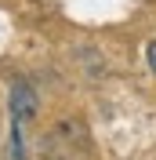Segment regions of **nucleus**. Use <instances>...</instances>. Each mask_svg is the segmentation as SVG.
Instances as JSON below:
<instances>
[{
  "label": "nucleus",
  "mask_w": 156,
  "mask_h": 160,
  "mask_svg": "<svg viewBox=\"0 0 156 160\" xmlns=\"http://www.w3.org/2000/svg\"><path fill=\"white\" fill-rule=\"evenodd\" d=\"M33 117H37V91L29 88V80H11L7 88V160H29V131Z\"/></svg>",
  "instance_id": "obj_1"
},
{
  "label": "nucleus",
  "mask_w": 156,
  "mask_h": 160,
  "mask_svg": "<svg viewBox=\"0 0 156 160\" xmlns=\"http://www.w3.org/2000/svg\"><path fill=\"white\" fill-rule=\"evenodd\" d=\"M145 58H149V69L156 73V40H149V44H145Z\"/></svg>",
  "instance_id": "obj_2"
}]
</instances>
